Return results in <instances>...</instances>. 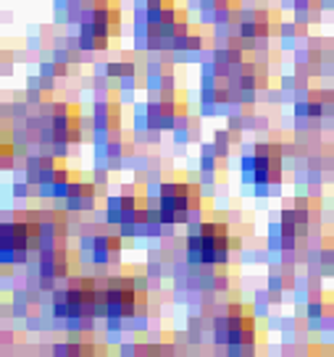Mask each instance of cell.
Wrapping results in <instances>:
<instances>
[{
  "label": "cell",
  "mask_w": 334,
  "mask_h": 357,
  "mask_svg": "<svg viewBox=\"0 0 334 357\" xmlns=\"http://www.w3.org/2000/svg\"><path fill=\"white\" fill-rule=\"evenodd\" d=\"M134 289H137V292H145V289H148V276H137V278H134Z\"/></svg>",
  "instance_id": "obj_1"
}]
</instances>
